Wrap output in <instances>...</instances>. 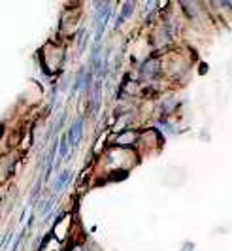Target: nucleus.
I'll use <instances>...</instances> for the list:
<instances>
[{"mask_svg": "<svg viewBox=\"0 0 232 251\" xmlns=\"http://www.w3.org/2000/svg\"><path fill=\"white\" fill-rule=\"evenodd\" d=\"M81 132H83V121H81V119H77L76 123L68 128V134H66L72 146H76L77 142H79V138H81Z\"/></svg>", "mask_w": 232, "mask_h": 251, "instance_id": "1", "label": "nucleus"}, {"mask_svg": "<svg viewBox=\"0 0 232 251\" xmlns=\"http://www.w3.org/2000/svg\"><path fill=\"white\" fill-rule=\"evenodd\" d=\"M68 179H70V172H68V170H65V172H63L61 176L57 177V183H55V191L59 193V191H61V189L65 187L66 183H68Z\"/></svg>", "mask_w": 232, "mask_h": 251, "instance_id": "2", "label": "nucleus"}, {"mask_svg": "<svg viewBox=\"0 0 232 251\" xmlns=\"http://www.w3.org/2000/svg\"><path fill=\"white\" fill-rule=\"evenodd\" d=\"M132 6H134L132 2H129V4H125V6H123V12H121V17L117 19V25H121V23H123V21H125V19L129 17L127 13H130V10H132Z\"/></svg>", "mask_w": 232, "mask_h": 251, "instance_id": "3", "label": "nucleus"}, {"mask_svg": "<svg viewBox=\"0 0 232 251\" xmlns=\"http://www.w3.org/2000/svg\"><path fill=\"white\" fill-rule=\"evenodd\" d=\"M66 153H68V136H63V140H61V157H65Z\"/></svg>", "mask_w": 232, "mask_h": 251, "instance_id": "4", "label": "nucleus"}, {"mask_svg": "<svg viewBox=\"0 0 232 251\" xmlns=\"http://www.w3.org/2000/svg\"><path fill=\"white\" fill-rule=\"evenodd\" d=\"M76 251H83V250H76Z\"/></svg>", "mask_w": 232, "mask_h": 251, "instance_id": "5", "label": "nucleus"}]
</instances>
